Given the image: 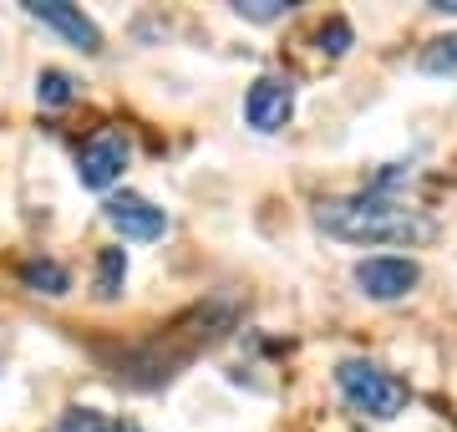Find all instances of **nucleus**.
Instances as JSON below:
<instances>
[{
	"mask_svg": "<svg viewBox=\"0 0 457 432\" xmlns=\"http://www.w3.org/2000/svg\"><path fill=\"white\" fill-rule=\"evenodd\" d=\"M315 224L330 234V239H345V245H427L437 239V219L427 209H411L407 199L396 194H345V199H320L315 204Z\"/></svg>",
	"mask_w": 457,
	"mask_h": 432,
	"instance_id": "f257e3e1",
	"label": "nucleus"
},
{
	"mask_svg": "<svg viewBox=\"0 0 457 432\" xmlns=\"http://www.w3.org/2000/svg\"><path fill=\"white\" fill-rule=\"evenodd\" d=\"M336 386H341L345 407L361 417H396L411 402L407 382L396 371H386L381 361H366V356H345L336 366Z\"/></svg>",
	"mask_w": 457,
	"mask_h": 432,
	"instance_id": "f03ea898",
	"label": "nucleus"
},
{
	"mask_svg": "<svg viewBox=\"0 0 457 432\" xmlns=\"http://www.w3.org/2000/svg\"><path fill=\"white\" fill-rule=\"evenodd\" d=\"M128 158H132L128 133L102 128V133H92L82 143V153H77V179H82V188H112V183L122 179Z\"/></svg>",
	"mask_w": 457,
	"mask_h": 432,
	"instance_id": "7ed1b4c3",
	"label": "nucleus"
},
{
	"mask_svg": "<svg viewBox=\"0 0 457 432\" xmlns=\"http://www.w3.org/2000/svg\"><path fill=\"white\" fill-rule=\"evenodd\" d=\"M351 280L361 285L366 300H402V295L417 290L422 270H417V260H407V254H371V260H361V265L351 270Z\"/></svg>",
	"mask_w": 457,
	"mask_h": 432,
	"instance_id": "20e7f679",
	"label": "nucleus"
},
{
	"mask_svg": "<svg viewBox=\"0 0 457 432\" xmlns=\"http://www.w3.org/2000/svg\"><path fill=\"white\" fill-rule=\"evenodd\" d=\"M102 219H107L122 239H163V229H168L163 209L153 199H143V194H128V188L102 204Z\"/></svg>",
	"mask_w": 457,
	"mask_h": 432,
	"instance_id": "39448f33",
	"label": "nucleus"
},
{
	"mask_svg": "<svg viewBox=\"0 0 457 432\" xmlns=\"http://www.w3.org/2000/svg\"><path fill=\"white\" fill-rule=\"evenodd\" d=\"M295 112V82L290 77H260V82L249 87V97H245V117H249V128L254 133H279L285 122H290Z\"/></svg>",
	"mask_w": 457,
	"mask_h": 432,
	"instance_id": "423d86ee",
	"label": "nucleus"
},
{
	"mask_svg": "<svg viewBox=\"0 0 457 432\" xmlns=\"http://www.w3.org/2000/svg\"><path fill=\"white\" fill-rule=\"evenodd\" d=\"M26 16H36L41 26H56L71 46L92 51V56L102 51V31L82 16V11H77V5H66V0H26Z\"/></svg>",
	"mask_w": 457,
	"mask_h": 432,
	"instance_id": "0eeeda50",
	"label": "nucleus"
},
{
	"mask_svg": "<svg viewBox=\"0 0 457 432\" xmlns=\"http://www.w3.org/2000/svg\"><path fill=\"white\" fill-rule=\"evenodd\" d=\"M21 285H26V290H36V295H66V290H71V275H66L56 260L31 254V260H21Z\"/></svg>",
	"mask_w": 457,
	"mask_h": 432,
	"instance_id": "6e6552de",
	"label": "nucleus"
},
{
	"mask_svg": "<svg viewBox=\"0 0 457 432\" xmlns=\"http://www.w3.org/2000/svg\"><path fill=\"white\" fill-rule=\"evenodd\" d=\"M122 280H128V250H122V245L97 250V280H92L97 300H117L122 295Z\"/></svg>",
	"mask_w": 457,
	"mask_h": 432,
	"instance_id": "1a4fd4ad",
	"label": "nucleus"
},
{
	"mask_svg": "<svg viewBox=\"0 0 457 432\" xmlns=\"http://www.w3.org/2000/svg\"><path fill=\"white\" fill-rule=\"evenodd\" d=\"M417 67L432 71V77H453V71H457V31L427 41V46L417 51Z\"/></svg>",
	"mask_w": 457,
	"mask_h": 432,
	"instance_id": "9d476101",
	"label": "nucleus"
},
{
	"mask_svg": "<svg viewBox=\"0 0 457 432\" xmlns=\"http://www.w3.org/2000/svg\"><path fill=\"white\" fill-rule=\"evenodd\" d=\"M36 102H41V107H66V102H71V77L46 67L36 77Z\"/></svg>",
	"mask_w": 457,
	"mask_h": 432,
	"instance_id": "9b49d317",
	"label": "nucleus"
},
{
	"mask_svg": "<svg viewBox=\"0 0 457 432\" xmlns=\"http://www.w3.org/2000/svg\"><path fill=\"white\" fill-rule=\"evenodd\" d=\"M234 11L245 21H279V16H290L295 5L290 0H234Z\"/></svg>",
	"mask_w": 457,
	"mask_h": 432,
	"instance_id": "f8f14e48",
	"label": "nucleus"
},
{
	"mask_svg": "<svg viewBox=\"0 0 457 432\" xmlns=\"http://www.w3.org/2000/svg\"><path fill=\"white\" fill-rule=\"evenodd\" d=\"M56 432H112V428H107V417L92 412V407H71V412L56 422Z\"/></svg>",
	"mask_w": 457,
	"mask_h": 432,
	"instance_id": "ddd939ff",
	"label": "nucleus"
},
{
	"mask_svg": "<svg viewBox=\"0 0 457 432\" xmlns=\"http://www.w3.org/2000/svg\"><path fill=\"white\" fill-rule=\"evenodd\" d=\"M345 46H351V21H326L320 26V51H330V56H345Z\"/></svg>",
	"mask_w": 457,
	"mask_h": 432,
	"instance_id": "4468645a",
	"label": "nucleus"
},
{
	"mask_svg": "<svg viewBox=\"0 0 457 432\" xmlns=\"http://www.w3.org/2000/svg\"><path fill=\"white\" fill-rule=\"evenodd\" d=\"M432 11H457V0H432Z\"/></svg>",
	"mask_w": 457,
	"mask_h": 432,
	"instance_id": "2eb2a0df",
	"label": "nucleus"
}]
</instances>
